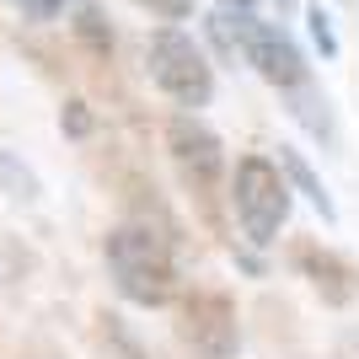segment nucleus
I'll list each match as a JSON object with an SVG mask.
<instances>
[{
	"label": "nucleus",
	"mask_w": 359,
	"mask_h": 359,
	"mask_svg": "<svg viewBox=\"0 0 359 359\" xmlns=\"http://www.w3.org/2000/svg\"><path fill=\"white\" fill-rule=\"evenodd\" d=\"M0 194H11V198H38L43 194L38 177H32V166H22L11 150H0Z\"/></svg>",
	"instance_id": "nucleus-10"
},
{
	"label": "nucleus",
	"mask_w": 359,
	"mask_h": 359,
	"mask_svg": "<svg viewBox=\"0 0 359 359\" xmlns=\"http://www.w3.org/2000/svg\"><path fill=\"white\" fill-rule=\"evenodd\" d=\"M290 182L279 172L273 156H241L236 172H231V210H236V225L252 247H273L279 231L290 225Z\"/></svg>",
	"instance_id": "nucleus-2"
},
{
	"label": "nucleus",
	"mask_w": 359,
	"mask_h": 359,
	"mask_svg": "<svg viewBox=\"0 0 359 359\" xmlns=\"http://www.w3.org/2000/svg\"><path fill=\"white\" fill-rule=\"evenodd\" d=\"M279 6V16H290V11H300V0H273Z\"/></svg>",
	"instance_id": "nucleus-18"
},
{
	"label": "nucleus",
	"mask_w": 359,
	"mask_h": 359,
	"mask_svg": "<svg viewBox=\"0 0 359 359\" xmlns=\"http://www.w3.org/2000/svg\"><path fill=\"white\" fill-rule=\"evenodd\" d=\"M60 123H65V135H70V140H86V135H91V113H86V102H65Z\"/></svg>",
	"instance_id": "nucleus-14"
},
{
	"label": "nucleus",
	"mask_w": 359,
	"mask_h": 359,
	"mask_svg": "<svg viewBox=\"0 0 359 359\" xmlns=\"http://www.w3.org/2000/svg\"><path fill=\"white\" fill-rule=\"evenodd\" d=\"M285 102H290V113H295V123H300V129H311L322 145H332V140H338V118H332V102H327V91L316 86L311 75H306L300 86H290V91H285Z\"/></svg>",
	"instance_id": "nucleus-8"
},
{
	"label": "nucleus",
	"mask_w": 359,
	"mask_h": 359,
	"mask_svg": "<svg viewBox=\"0 0 359 359\" xmlns=\"http://www.w3.org/2000/svg\"><path fill=\"white\" fill-rule=\"evenodd\" d=\"M182 344L194 348L198 359H236L241 348V322L236 306L220 295V290H194L182 300Z\"/></svg>",
	"instance_id": "nucleus-5"
},
{
	"label": "nucleus",
	"mask_w": 359,
	"mask_h": 359,
	"mask_svg": "<svg viewBox=\"0 0 359 359\" xmlns=\"http://www.w3.org/2000/svg\"><path fill=\"white\" fill-rule=\"evenodd\" d=\"M295 269L311 279V290L322 295V306H354L359 300V269L348 263L344 252H332V247H316V241H300L295 247Z\"/></svg>",
	"instance_id": "nucleus-7"
},
{
	"label": "nucleus",
	"mask_w": 359,
	"mask_h": 359,
	"mask_svg": "<svg viewBox=\"0 0 359 359\" xmlns=\"http://www.w3.org/2000/svg\"><path fill=\"white\" fill-rule=\"evenodd\" d=\"M279 172H285V182L295 188V194H306V198H311L322 220H327V225H338V204H332L327 182H322V177L311 172V161H306V156H300L295 145H279Z\"/></svg>",
	"instance_id": "nucleus-9"
},
{
	"label": "nucleus",
	"mask_w": 359,
	"mask_h": 359,
	"mask_svg": "<svg viewBox=\"0 0 359 359\" xmlns=\"http://www.w3.org/2000/svg\"><path fill=\"white\" fill-rule=\"evenodd\" d=\"M166 150H172V161H177L182 182H188L198 198H210L215 188H220L225 145H220V135H215L210 123H198L194 113H177V118L166 123Z\"/></svg>",
	"instance_id": "nucleus-6"
},
{
	"label": "nucleus",
	"mask_w": 359,
	"mask_h": 359,
	"mask_svg": "<svg viewBox=\"0 0 359 359\" xmlns=\"http://www.w3.org/2000/svg\"><path fill=\"white\" fill-rule=\"evenodd\" d=\"M107 273H113V290H118L129 306H166L177 295V257H172V236L150 231V225H113L102 241Z\"/></svg>",
	"instance_id": "nucleus-1"
},
{
	"label": "nucleus",
	"mask_w": 359,
	"mask_h": 359,
	"mask_svg": "<svg viewBox=\"0 0 359 359\" xmlns=\"http://www.w3.org/2000/svg\"><path fill=\"white\" fill-rule=\"evenodd\" d=\"M11 6H22V0H11Z\"/></svg>",
	"instance_id": "nucleus-19"
},
{
	"label": "nucleus",
	"mask_w": 359,
	"mask_h": 359,
	"mask_svg": "<svg viewBox=\"0 0 359 359\" xmlns=\"http://www.w3.org/2000/svg\"><path fill=\"white\" fill-rule=\"evenodd\" d=\"M236 263H241V269H247V273H252V279H263V263H257L252 252H236Z\"/></svg>",
	"instance_id": "nucleus-17"
},
{
	"label": "nucleus",
	"mask_w": 359,
	"mask_h": 359,
	"mask_svg": "<svg viewBox=\"0 0 359 359\" xmlns=\"http://www.w3.org/2000/svg\"><path fill=\"white\" fill-rule=\"evenodd\" d=\"M135 6H145V11L161 16V22H188V16L198 11V0H135Z\"/></svg>",
	"instance_id": "nucleus-13"
},
{
	"label": "nucleus",
	"mask_w": 359,
	"mask_h": 359,
	"mask_svg": "<svg viewBox=\"0 0 359 359\" xmlns=\"http://www.w3.org/2000/svg\"><path fill=\"white\" fill-rule=\"evenodd\" d=\"M306 11V27H311V43L322 48V60H338V32H332V16L322 6H300Z\"/></svg>",
	"instance_id": "nucleus-11"
},
{
	"label": "nucleus",
	"mask_w": 359,
	"mask_h": 359,
	"mask_svg": "<svg viewBox=\"0 0 359 359\" xmlns=\"http://www.w3.org/2000/svg\"><path fill=\"white\" fill-rule=\"evenodd\" d=\"M145 65H150V81H156L177 107H194L198 113V107L215 102V65L204 60V48H198L177 22H166V27L150 32Z\"/></svg>",
	"instance_id": "nucleus-3"
},
{
	"label": "nucleus",
	"mask_w": 359,
	"mask_h": 359,
	"mask_svg": "<svg viewBox=\"0 0 359 359\" xmlns=\"http://www.w3.org/2000/svg\"><path fill=\"white\" fill-rule=\"evenodd\" d=\"M22 11H27L32 22H54V16L65 11V0H22Z\"/></svg>",
	"instance_id": "nucleus-15"
},
{
	"label": "nucleus",
	"mask_w": 359,
	"mask_h": 359,
	"mask_svg": "<svg viewBox=\"0 0 359 359\" xmlns=\"http://www.w3.org/2000/svg\"><path fill=\"white\" fill-rule=\"evenodd\" d=\"M225 16H236V11H257V0H215Z\"/></svg>",
	"instance_id": "nucleus-16"
},
{
	"label": "nucleus",
	"mask_w": 359,
	"mask_h": 359,
	"mask_svg": "<svg viewBox=\"0 0 359 359\" xmlns=\"http://www.w3.org/2000/svg\"><path fill=\"white\" fill-rule=\"evenodd\" d=\"M225 27H231L236 54L252 65L269 86L290 91V86H300V81L311 75V65H306V54H300V43L279 27V22H269V16H257V11H236V16H225Z\"/></svg>",
	"instance_id": "nucleus-4"
},
{
	"label": "nucleus",
	"mask_w": 359,
	"mask_h": 359,
	"mask_svg": "<svg viewBox=\"0 0 359 359\" xmlns=\"http://www.w3.org/2000/svg\"><path fill=\"white\" fill-rule=\"evenodd\" d=\"M75 32H81V38H86L91 48H102V54H107V48H113V32L102 27V11H97L91 0H86V6H81V22H75Z\"/></svg>",
	"instance_id": "nucleus-12"
}]
</instances>
